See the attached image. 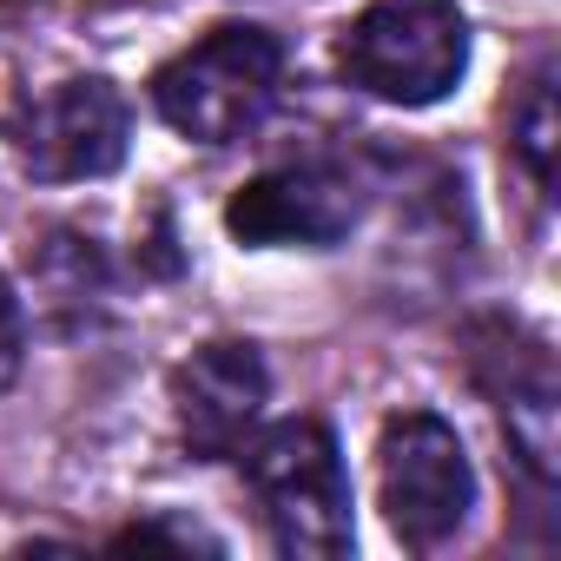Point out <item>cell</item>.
Returning <instances> with one entry per match:
<instances>
[{
    "label": "cell",
    "mask_w": 561,
    "mask_h": 561,
    "mask_svg": "<svg viewBox=\"0 0 561 561\" xmlns=\"http://www.w3.org/2000/svg\"><path fill=\"white\" fill-rule=\"evenodd\" d=\"M383 515L410 548H436L469 522L476 469L456 443V430L430 410L383 423Z\"/></svg>",
    "instance_id": "cell-4"
},
{
    "label": "cell",
    "mask_w": 561,
    "mask_h": 561,
    "mask_svg": "<svg viewBox=\"0 0 561 561\" xmlns=\"http://www.w3.org/2000/svg\"><path fill=\"white\" fill-rule=\"evenodd\" d=\"M225 225L244 244H337L357 225V185L331 165L264 172L231 198Z\"/></svg>",
    "instance_id": "cell-6"
},
{
    "label": "cell",
    "mask_w": 561,
    "mask_h": 561,
    "mask_svg": "<svg viewBox=\"0 0 561 561\" xmlns=\"http://www.w3.org/2000/svg\"><path fill=\"white\" fill-rule=\"evenodd\" d=\"M264 364L251 344H205L185 370H179V423H185V443L198 456H231L244 443V430L257 423L264 410Z\"/></svg>",
    "instance_id": "cell-7"
},
{
    "label": "cell",
    "mask_w": 561,
    "mask_h": 561,
    "mask_svg": "<svg viewBox=\"0 0 561 561\" xmlns=\"http://www.w3.org/2000/svg\"><path fill=\"white\" fill-rule=\"evenodd\" d=\"M14 146L34 179H106L126 159V100L106 80L34 93L14 119Z\"/></svg>",
    "instance_id": "cell-5"
},
{
    "label": "cell",
    "mask_w": 561,
    "mask_h": 561,
    "mask_svg": "<svg viewBox=\"0 0 561 561\" xmlns=\"http://www.w3.org/2000/svg\"><path fill=\"white\" fill-rule=\"evenodd\" d=\"M14 370H21V311H14L8 285H0V390L14 383Z\"/></svg>",
    "instance_id": "cell-8"
},
{
    "label": "cell",
    "mask_w": 561,
    "mask_h": 561,
    "mask_svg": "<svg viewBox=\"0 0 561 561\" xmlns=\"http://www.w3.org/2000/svg\"><path fill=\"white\" fill-rule=\"evenodd\" d=\"M337 67L377 100L436 106L469 67V27L456 0H370L337 41Z\"/></svg>",
    "instance_id": "cell-3"
},
{
    "label": "cell",
    "mask_w": 561,
    "mask_h": 561,
    "mask_svg": "<svg viewBox=\"0 0 561 561\" xmlns=\"http://www.w3.org/2000/svg\"><path fill=\"white\" fill-rule=\"evenodd\" d=\"M244 482L271 522V541L305 561H337L351 548V476L324 423H271L244 449Z\"/></svg>",
    "instance_id": "cell-1"
},
{
    "label": "cell",
    "mask_w": 561,
    "mask_h": 561,
    "mask_svg": "<svg viewBox=\"0 0 561 561\" xmlns=\"http://www.w3.org/2000/svg\"><path fill=\"white\" fill-rule=\"evenodd\" d=\"M277 80H285V47L264 27H211L172 67H159L152 106L165 113L172 133L198 146H231L271 113Z\"/></svg>",
    "instance_id": "cell-2"
}]
</instances>
